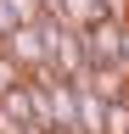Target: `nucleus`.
<instances>
[{"label": "nucleus", "instance_id": "obj_1", "mask_svg": "<svg viewBox=\"0 0 129 134\" xmlns=\"http://www.w3.org/2000/svg\"><path fill=\"white\" fill-rule=\"evenodd\" d=\"M0 50H11V56H17V62L28 67V73L51 62V39H45V28H39V23H23V28H11Z\"/></svg>", "mask_w": 129, "mask_h": 134}, {"label": "nucleus", "instance_id": "obj_2", "mask_svg": "<svg viewBox=\"0 0 129 134\" xmlns=\"http://www.w3.org/2000/svg\"><path fill=\"white\" fill-rule=\"evenodd\" d=\"M84 50H90V62H118V56H123V17L90 23V28H84Z\"/></svg>", "mask_w": 129, "mask_h": 134}, {"label": "nucleus", "instance_id": "obj_3", "mask_svg": "<svg viewBox=\"0 0 129 134\" xmlns=\"http://www.w3.org/2000/svg\"><path fill=\"white\" fill-rule=\"evenodd\" d=\"M79 90V134H107V95L95 84H73Z\"/></svg>", "mask_w": 129, "mask_h": 134}, {"label": "nucleus", "instance_id": "obj_4", "mask_svg": "<svg viewBox=\"0 0 129 134\" xmlns=\"http://www.w3.org/2000/svg\"><path fill=\"white\" fill-rule=\"evenodd\" d=\"M39 11H45V0H0V28H23V23H39Z\"/></svg>", "mask_w": 129, "mask_h": 134}, {"label": "nucleus", "instance_id": "obj_5", "mask_svg": "<svg viewBox=\"0 0 129 134\" xmlns=\"http://www.w3.org/2000/svg\"><path fill=\"white\" fill-rule=\"evenodd\" d=\"M107 134H129V95L107 100Z\"/></svg>", "mask_w": 129, "mask_h": 134}, {"label": "nucleus", "instance_id": "obj_6", "mask_svg": "<svg viewBox=\"0 0 129 134\" xmlns=\"http://www.w3.org/2000/svg\"><path fill=\"white\" fill-rule=\"evenodd\" d=\"M0 134H28V123H23V117L6 106V100H0Z\"/></svg>", "mask_w": 129, "mask_h": 134}]
</instances>
